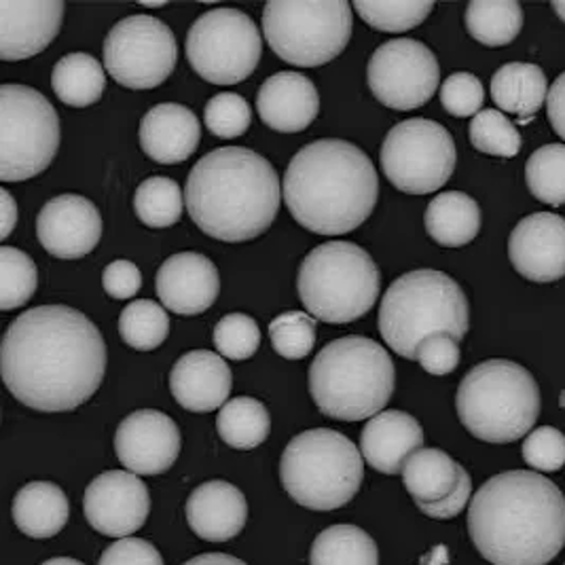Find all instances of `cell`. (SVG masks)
Wrapping results in <instances>:
<instances>
[{
    "mask_svg": "<svg viewBox=\"0 0 565 565\" xmlns=\"http://www.w3.org/2000/svg\"><path fill=\"white\" fill-rule=\"evenodd\" d=\"M184 514L195 536L207 542H227L242 534L248 521V502L232 483L207 481L191 491Z\"/></svg>",
    "mask_w": 565,
    "mask_h": 565,
    "instance_id": "cell-25",
    "label": "cell"
},
{
    "mask_svg": "<svg viewBox=\"0 0 565 565\" xmlns=\"http://www.w3.org/2000/svg\"><path fill=\"white\" fill-rule=\"evenodd\" d=\"M559 405H562V409H565V392L562 394V398H559Z\"/></svg>",
    "mask_w": 565,
    "mask_h": 565,
    "instance_id": "cell-55",
    "label": "cell"
},
{
    "mask_svg": "<svg viewBox=\"0 0 565 565\" xmlns=\"http://www.w3.org/2000/svg\"><path fill=\"white\" fill-rule=\"evenodd\" d=\"M216 430L233 449L250 451L269 437L271 417L267 407L257 398L239 396L218 412Z\"/></svg>",
    "mask_w": 565,
    "mask_h": 565,
    "instance_id": "cell-34",
    "label": "cell"
},
{
    "mask_svg": "<svg viewBox=\"0 0 565 565\" xmlns=\"http://www.w3.org/2000/svg\"><path fill=\"white\" fill-rule=\"evenodd\" d=\"M530 193L548 206H565V145H546L525 163Z\"/></svg>",
    "mask_w": 565,
    "mask_h": 565,
    "instance_id": "cell-37",
    "label": "cell"
},
{
    "mask_svg": "<svg viewBox=\"0 0 565 565\" xmlns=\"http://www.w3.org/2000/svg\"><path fill=\"white\" fill-rule=\"evenodd\" d=\"M41 565H85L77 562V559H71V557H53V559H47L45 564Z\"/></svg>",
    "mask_w": 565,
    "mask_h": 565,
    "instance_id": "cell-53",
    "label": "cell"
},
{
    "mask_svg": "<svg viewBox=\"0 0 565 565\" xmlns=\"http://www.w3.org/2000/svg\"><path fill=\"white\" fill-rule=\"evenodd\" d=\"M440 103L454 117H477L486 103L483 83L470 73H456L440 85Z\"/></svg>",
    "mask_w": 565,
    "mask_h": 565,
    "instance_id": "cell-44",
    "label": "cell"
},
{
    "mask_svg": "<svg viewBox=\"0 0 565 565\" xmlns=\"http://www.w3.org/2000/svg\"><path fill=\"white\" fill-rule=\"evenodd\" d=\"M182 438L177 422L166 413L140 409L129 413L115 435V454L134 475L154 477L179 460Z\"/></svg>",
    "mask_w": 565,
    "mask_h": 565,
    "instance_id": "cell-17",
    "label": "cell"
},
{
    "mask_svg": "<svg viewBox=\"0 0 565 565\" xmlns=\"http://www.w3.org/2000/svg\"><path fill=\"white\" fill-rule=\"evenodd\" d=\"M309 565H380V553L375 540L364 530L341 523L316 536Z\"/></svg>",
    "mask_w": 565,
    "mask_h": 565,
    "instance_id": "cell-32",
    "label": "cell"
},
{
    "mask_svg": "<svg viewBox=\"0 0 565 565\" xmlns=\"http://www.w3.org/2000/svg\"><path fill=\"white\" fill-rule=\"evenodd\" d=\"M98 565H163V559L149 540L121 539L106 546Z\"/></svg>",
    "mask_w": 565,
    "mask_h": 565,
    "instance_id": "cell-47",
    "label": "cell"
},
{
    "mask_svg": "<svg viewBox=\"0 0 565 565\" xmlns=\"http://www.w3.org/2000/svg\"><path fill=\"white\" fill-rule=\"evenodd\" d=\"M204 121L216 138L232 140L244 136L246 129L250 128L253 108L242 96L233 92H223L206 104Z\"/></svg>",
    "mask_w": 565,
    "mask_h": 565,
    "instance_id": "cell-43",
    "label": "cell"
},
{
    "mask_svg": "<svg viewBox=\"0 0 565 565\" xmlns=\"http://www.w3.org/2000/svg\"><path fill=\"white\" fill-rule=\"evenodd\" d=\"M396 384L394 362L377 341L348 334L320 350L309 366V394L320 413L362 422L384 412Z\"/></svg>",
    "mask_w": 565,
    "mask_h": 565,
    "instance_id": "cell-5",
    "label": "cell"
},
{
    "mask_svg": "<svg viewBox=\"0 0 565 565\" xmlns=\"http://www.w3.org/2000/svg\"><path fill=\"white\" fill-rule=\"evenodd\" d=\"M426 232L445 248L466 246L481 232V207L462 191H445L428 204Z\"/></svg>",
    "mask_w": 565,
    "mask_h": 565,
    "instance_id": "cell-30",
    "label": "cell"
},
{
    "mask_svg": "<svg viewBox=\"0 0 565 565\" xmlns=\"http://www.w3.org/2000/svg\"><path fill=\"white\" fill-rule=\"evenodd\" d=\"M263 41L250 15L237 9H210L186 34V60L212 85H235L255 73Z\"/></svg>",
    "mask_w": 565,
    "mask_h": 565,
    "instance_id": "cell-12",
    "label": "cell"
},
{
    "mask_svg": "<svg viewBox=\"0 0 565 565\" xmlns=\"http://www.w3.org/2000/svg\"><path fill=\"white\" fill-rule=\"evenodd\" d=\"M470 142L479 153L511 159L521 151V134L511 119L495 108L481 110L470 121Z\"/></svg>",
    "mask_w": 565,
    "mask_h": 565,
    "instance_id": "cell-39",
    "label": "cell"
},
{
    "mask_svg": "<svg viewBox=\"0 0 565 565\" xmlns=\"http://www.w3.org/2000/svg\"><path fill=\"white\" fill-rule=\"evenodd\" d=\"M39 274L34 260L26 253L2 246L0 248V309L22 308L34 297Z\"/></svg>",
    "mask_w": 565,
    "mask_h": 565,
    "instance_id": "cell-38",
    "label": "cell"
},
{
    "mask_svg": "<svg viewBox=\"0 0 565 565\" xmlns=\"http://www.w3.org/2000/svg\"><path fill=\"white\" fill-rule=\"evenodd\" d=\"M456 409L463 428L486 443H514L530 435L540 415L534 375L513 360H486L463 375Z\"/></svg>",
    "mask_w": 565,
    "mask_h": 565,
    "instance_id": "cell-7",
    "label": "cell"
},
{
    "mask_svg": "<svg viewBox=\"0 0 565 565\" xmlns=\"http://www.w3.org/2000/svg\"><path fill=\"white\" fill-rule=\"evenodd\" d=\"M470 329V309L462 286L437 269H415L394 280L380 306V333L390 350L417 360V348L430 334L462 341Z\"/></svg>",
    "mask_w": 565,
    "mask_h": 565,
    "instance_id": "cell-6",
    "label": "cell"
},
{
    "mask_svg": "<svg viewBox=\"0 0 565 565\" xmlns=\"http://www.w3.org/2000/svg\"><path fill=\"white\" fill-rule=\"evenodd\" d=\"M382 276L371 255L352 242L316 246L299 267L297 290L316 320L350 324L380 297Z\"/></svg>",
    "mask_w": 565,
    "mask_h": 565,
    "instance_id": "cell-9",
    "label": "cell"
},
{
    "mask_svg": "<svg viewBox=\"0 0 565 565\" xmlns=\"http://www.w3.org/2000/svg\"><path fill=\"white\" fill-rule=\"evenodd\" d=\"M83 513L98 534L108 539H128L149 519V488L134 472L106 470L85 489Z\"/></svg>",
    "mask_w": 565,
    "mask_h": 565,
    "instance_id": "cell-16",
    "label": "cell"
},
{
    "mask_svg": "<svg viewBox=\"0 0 565 565\" xmlns=\"http://www.w3.org/2000/svg\"><path fill=\"white\" fill-rule=\"evenodd\" d=\"M546 113L555 134L565 140V73L555 78V83L548 89Z\"/></svg>",
    "mask_w": 565,
    "mask_h": 565,
    "instance_id": "cell-50",
    "label": "cell"
},
{
    "mask_svg": "<svg viewBox=\"0 0 565 565\" xmlns=\"http://www.w3.org/2000/svg\"><path fill=\"white\" fill-rule=\"evenodd\" d=\"M119 333L138 352L157 350L170 334L168 311L149 299H138L121 311Z\"/></svg>",
    "mask_w": 565,
    "mask_h": 565,
    "instance_id": "cell-36",
    "label": "cell"
},
{
    "mask_svg": "<svg viewBox=\"0 0 565 565\" xmlns=\"http://www.w3.org/2000/svg\"><path fill=\"white\" fill-rule=\"evenodd\" d=\"M463 20L475 41L488 47H504L523 28V9L516 0H472Z\"/></svg>",
    "mask_w": 565,
    "mask_h": 565,
    "instance_id": "cell-33",
    "label": "cell"
},
{
    "mask_svg": "<svg viewBox=\"0 0 565 565\" xmlns=\"http://www.w3.org/2000/svg\"><path fill=\"white\" fill-rule=\"evenodd\" d=\"M419 422L405 412H382L369 419L360 437L364 462L382 475H401L415 451L424 449Z\"/></svg>",
    "mask_w": 565,
    "mask_h": 565,
    "instance_id": "cell-24",
    "label": "cell"
},
{
    "mask_svg": "<svg viewBox=\"0 0 565 565\" xmlns=\"http://www.w3.org/2000/svg\"><path fill=\"white\" fill-rule=\"evenodd\" d=\"M354 7L348 0H269L263 34L276 55L292 66H324L352 39Z\"/></svg>",
    "mask_w": 565,
    "mask_h": 565,
    "instance_id": "cell-10",
    "label": "cell"
},
{
    "mask_svg": "<svg viewBox=\"0 0 565 565\" xmlns=\"http://www.w3.org/2000/svg\"><path fill=\"white\" fill-rule=\"evenodd\" d=\"M548 83L544 71L536 64L511 62L495 71L491 77V98L504 113H513L519 124H530L532 117L546 103Z\"/></svg>",
    "mask_w": 565,
    "mask_h": 565,
    "instance_id": "cell-28",
    "label": "cell"
},
{
    "mask_svg": "<svg viewBox=\"0 0 565 565\" xmlns=\"http://www.w3.org/2000/svg\"><path fill=\"white\" fill-rule=\"evenodd\" d=\"M553 11L559 15V20L565 24V2H553Z\"/></svg>",
    "mask_w": 565,
    "mask_h": 565,
    "instance_id": "cell-54",
    "label": "cell"
},
{
    "mask_svg": "<svg viewBox=\"0 0 565 565\" xmlns=\"http://www.w3.org/2000/svg\"><path fill=\"white\" fill-rule=\"evenodd\" d=\"M271 345L286 360L309 356L316 343V318L306 311H286L269 324Z\"/></svg>",
    "mask_w": 565,
    "mask_h": 565,
    "instance_id": "cell-41",
    "label": "cell"
},
{
    "mask_svg": "<svg viewBox=\"0 0 565 565\" xmlns=\"http://www.w3.org/2000/svg\"><path fill=\"white\" fill-rule=\"evenodd\" d=\"M280 479L286 493L309 511H334L359 493L364 458L337 430L313 428L292 438L282 454Z\"/></svg>",
    "mask_w": 565,
    "mask_h": 565,
    "instance_id": "cell-8",
    "label": "cell"
},
{
    "mask_svg": "<svg viewBox=\"0 0 565 565\" xmlns=\"http://www.w3.org/2000/svg\"><path fill=\"white\" fill-rule=\"evenodd\" d=\"M154 288L163 308L179 316H198L214 306L221 292V278L206 255L179 253L163 260Z\"/></svg>",
    "mask_w": 565,
    "mask_h": 565,
    "instance_id": "cell-21",
    "label": "cell"
},
{
    "mask_svg": "<svg viewBox=\"0 0 565 565\" xmlns=\"http://www.w3.org/2000/svg\"><path fill=\"white\" fill-rule=\"evenodd\" d=\"M468 534L489 564H551L565 546V495L539 472H500L472 495Z\"/></svg>",
    "mask_w": 565,
    "mask_h": 565,
    "instance_id": "cell-2",
    "label": "cell"
},
{
    "mask_svg": "<svg viewBox=\"0 0 565 565\" xmlns=\"http://www.w3.org/2000/svg\"><path fill=\"white\" fill-rule=\"evenodd\" d=\"M233 375L223 356L193 350L182 354L170 373V390L182 409L210 413L223 409L232 394Z\"/></svg>",
    "mask_w": 565,
    "mask_h": 565,
    "instance_id": "cell-22",
    "label": "cell"
},
{
    "mask_svg": "<svg viewBox=\"0 0 565 565\" xmlns=\"http://www.w3.org/2000/svg\"><path fill=\"white\" fill-rule=\"evenodd\" d=\"M100 210L81 195H57L50 200L36 218V237L55 258L85 257L103 237Z\"/></svg>",
    "mask_w": 565,
    "mask_h": 565,
    "instance_id": "cell-18",
    "label": "cell"
},
{
    "mask_svg": "<svg viewBox=\"0 0 565 565\" xmlns=\"http://www.w3.org/2000/svg\"><path fill=\"white\" fill-rule=\"evenodd\" d=\"M470 495H472V479L466 472L462 481H460V486L449 498L440 500L437 504H417V509L426 514V516H430V519L445 521V519H454V516L462 513L466 504H468V500H470Z\"/></svg>",
    "mask_w": 565,
    "mask_h": 565,
    "instance_id": "cell-49",
    "label": "cell"
},
{
    "mask_svg": "<svg viewBox=\"0 0 565 565\" xmlns=\"http://www.w3.org/2000/svg\"><path fill=\"white\" fill-rule=\"evenodd\" d=\"M214 345L225 359L248 360L255 356L260 345L257 320L246 313H227L214 327Z\"/></svg>",
    "mask_w": 565,
    "mask_h": 565,
    "instance_id": "cell-42",
    "label": "cell"
},
{
    "mask_svg": "<svg viewBox=\"0 0 565 565\" xmlns=\"http://www.w3.org/2000/svg\"><path fill=\"white\" fill-rule=\"evenodd\" d=\"M202 126L195 113L182 104H157L140 124V147L157 163H182L195 153Z\"/></svg>",
    "mask_w": 565,
    "mask_h": 565,
    "instance_id": "cell-26",
    "label": "cell"
},
{
    "mask_svg": "<svg viewBox=\"0 0 565 565\" xmlns=\"http://www.w3.org/2000/svg\"><path fill=\"white\" fill-rule=\"evenodd\" d=\"M466 475L460 463L440 449H419L403 468V483L415 504H437L449 498Z\"/></svg>",
    "mask_w": 565,
    "mask_h": 565,
    "instance_id": "cell-29",
    "label": "cell"
},
{
    "mask_svg": "<svg viewBox=\"0 0 565 565\" xmlns=\"http://www.w3.org/2000/svg\"><path fill=\"white\" fill-rule=\"evenodd\" d=\"M382 170L403 193L428 195L451 179L458 153L454 136L437 121L407 119L387 131Z\"/></svg>",
    "mask_w": 565,
    "mask_h": 565,
    "instance_id": "cell-13",
    "label": "cell"
},
{
    "mask_svg": "<svg viewBox=\"0 0 565 565\" xmlns=\"http://www.w3.org/2000/svg\"><path fill=\"white\" fill-rule=\"evenodd\" d=\"M177 36L153 15H129L104 41V68L128 89H153L177 68Z\"/></svg>",
    "mask_w": 565,
    "mask_h": 565,
    "instance_id": "cell-14",
    "label": "cell"
},
{
    "mask_svg": "<svg viewBox=\"0 0 565 565\" xmlns=\"http://www.w3.org/2000/svg\"><path fill=\"white\" fill-rule=\"evenodd\" d=\"M103 286L106 295L117 301L131 299L142 288V274L131 260H113L104 269Z\"/></svg>",
    "mask_w": 565,
    "mask_h": 565,
    "instance_id": "cell-48",
    "label": "cell"
},
{
    "mask_svg": "<svg viewBox=\"0 0 565 565\" xmlns=\"http://www.w3.org/2000/svg\"><path fill=\"white\" fill-rule=\"evenodd\" d=\"M282 191L288 212L301 227L318 235H345L373 214L380 179L356 145L324 138L292 157Z\"/></svg>",
    "mask_w": 565,
    "mask_h": 565,
    "instance_id": "cell-3",
    "label": "cell"
},
{
    "mask_svg": "<svg viewBox=\"0 0 565 565\" xmlns=\"http://www.w3.org/2000/svg\"><path fill=\"white\" fill-rule=\"evenodd\" d=\"M260 121L280 134L308 129L320 113L316 85L301 73H278L267 78L257 96Z\"/></svg>",
    "mask_w": 565,
    "mask_h": 565,
    "instance_id": "cell-23",
    "label": "cell"
},
{
    "mask_svg": "<svg viewBox=\"0 0 565 565\" xmlns=\"http://www.w3.org/2000/svg\"><path fill=\"white\" fill-rule=\"evenodd\" d=\"M0 369L4 386L28 409L75 412L103 386L106 343L78 309H28L4 333Z\"/></svg>",
    "mask_w": 565,
    "mask_h": 565,
    "instance_id": "cell-1",
    "label": "cell"
},
{
    "mask_svg": "<svg viewBox=\"0 0 565 565\" xmlns=\"http://www.w3.org/2000/svg\"><path fill=\"white\" fill-rule=\"evenodd\" d=\"M523 460L540 472H555L564 468L565 437L553 426H542L523 440Z\"/></svg>",
    "mask_w": 565,
    "mask_h": 565,
    "instance_id": "cell-45",
    "label": "cell"
},
{
    "mask_svg": "<svg viewBox=\"0 0 565 565\" xmlns=\"http://www.w3.org/2000/svg\"><path fill=\"white\" fill-rule=\"evenodd\" d=\"M60 147V117L36 89L0 87V179L22 182L43 174Z\"/></svg>",
    "mask_w": 565,
    "mask_h": 565,
    "instance_id": "cell-11",
    "label": "cell"
},
{
    "mask_svg": "<svg viewBox=\"0 0 565 565\" xmlns=\"http://www.w3.org/2000/svg\"><path fill=\"white\" fill-rule=\"evenodd\" d=\"M509 258L519 276L530 282H557L565 278V218L536 212L516 223L509 237Z\"/></svg>",
    "mask_w": 565,
    "mask_h": 565,
    "instance_id": "cell-19",
    "label": "cell"
},
{
    "mask_svg": "<svg viewBox=\"0 0 565 565\" xmlns=\"http://www.w3.org/2000/svg\"><path fill=\"white\" fill-rule=\"evenodd\" d=\"M18 223V206L13 204V198L9 195L7 189H2V239L9 237Z\"/></svg>",
    "mask_w": 565,
    "mask_h": 565,
    "instance_id": "cell-51",
    "label": "cell"
},
{
    "mask_svg": "<svg viewBox=\"0 0 565 565\" xmlns=\"http://www.w3.org/2000/svg\"><path fill=\"white\" fill-rule=\"evenodd\" d=\"M52 85L60 103L73 108H85L103 98L106 75L103 64L94 55L68 53L55 64Z\"/></svg>",
    "mask_w": 565,
    "mask_h": 565,
    "instance_id": "cell-31",
    "label": "cell"
},
{
    "mask_svg": "<svg viewBox=\"0 0 565 565\" xmlns=\"http://www.w3.org/2000/svg\"><path fill=\"white\" fill-rule=\"evenodd\" d=\"M134 210L142 225L166 230L177 225L184 210V198L179 182L166 177L142 180L134 195Z\"/></svg>",
    "mask_w": 565,
    "mask_h": 565,
    "instance_id": "cell-35",
    "label": "cell"
},
{
    "mask_svg": "<svg viewBox=\"0 0 565 565\" xmlns=\"http://www.w3.org/2000/svg\"><path fill=\"white\" fill-rule=\"evenodd\" d=\"M64 20L62 0H2L0 2V57L20 62L45 52Z\"/></svg>",
    "mask_w": 565,
    "mask_h": 565,
    "instance_id": "cell-20",
    "label": "cell"
},
{
    "mask_svg": "<svg viewBox=\"0 0 565 565\" xmlns=\"http://www.w3.org/2000/svg\"><path fill=\"white\" fill-rule=\"evenodd\" d=\"M282 184L276 168L244 147L204 154L186 180V212L202 232L221 242H250L278 216Z\"/></svg>",
    "mask_w": 565,
    "mask_h": 565,
    "instance_id": "cell-4",
    "label": "cell"
},
{
    "mask_svg": "<svg viewBox=\"0 0 565 565\" xmlns=\"http://www.w3.org/2000/svg\"><path fill=\"white\" fill-rule=\"evenodd\" d=\"M182 565H248L244 564L242 559L232 557L227 553H204V555H198L193 559H189L186 564Z\"/></svg>",
    "mask_w": 565,
    "mask_h": 565,
    "instance_id": "cell-52",
    "label": "cell"
},
{
    "mask_svg": "<svg viewBox=\"0 0 565 565\" xmlns=\"http://www.w3.org/2000/svg\"><path fill=\"white\" fill-rule=\"evenodd\" d=\"M460 341L447 333L430 334L417 348V362L430 375H449L460 364Z\"/></svg>",
    "mask_w": 565,
    "mask_h": 565,
    "instance_id": "cell-46",
    "label": "cell"
},
{
    "mask_svg": "<svg viewBox=\"0 0 565 565\" xmlns=\"http://www.w3.org/2000/svg\"><path fill=\"white\" fill-rule=\"evenodd\" d=\"M565 565V564H564Z\"/></svg>",
    "mask_w": 565,
    "mask_h": 565,
    "instance_id": "cell-56",
    "label": "cell"
},
{
    "mask_svg": "<svg viewBox=\"0 0 565 565\" xmlns=\"http://www.w3.org/2000/svg\"><path fill=\"white\" fill-rule=\"evenodd\" d=\"M13 521L22 534L45 540L57 536L71 516V504L64 489L50 481H32L13 498Z\"/></svg>",
    "mask_w": 565,
    "mask_h": 565,
    "instance_id": "cell-27",
    "label": "cell"
},
{
    "mask_svg": "<svg viewBox=\"0 0 565 565\" xmlns=\"http://www.w3.org/2000/svg\"><path fill=\"white\" fill-rule=\"evenodd\" d=\"M354 11L369 26L382 32H407L426 22L435 2H354Z\"/></svg>",
    "mask_w": 565,
    "mask_h": 565,
    "instance_id": "cell-40",
    "label": "cell"
},
{
    "mask_svg": "<svg viewBox=\"0 0 565 565\" xmlns=\"http://www.w3.org/2000/svg\"><path fill=\"white\" fill-rule=\"evenodd\" d=\"M366 78L369 89L384 106L413 110L437 94L440 68L437 55L424 43L394 39L373 52Z\"/></svg>",
    "mask_w": 565,
    "mask_h": 565,
    "instance_id": "cell-15",
    "label": "cell"
}]
</instances>
